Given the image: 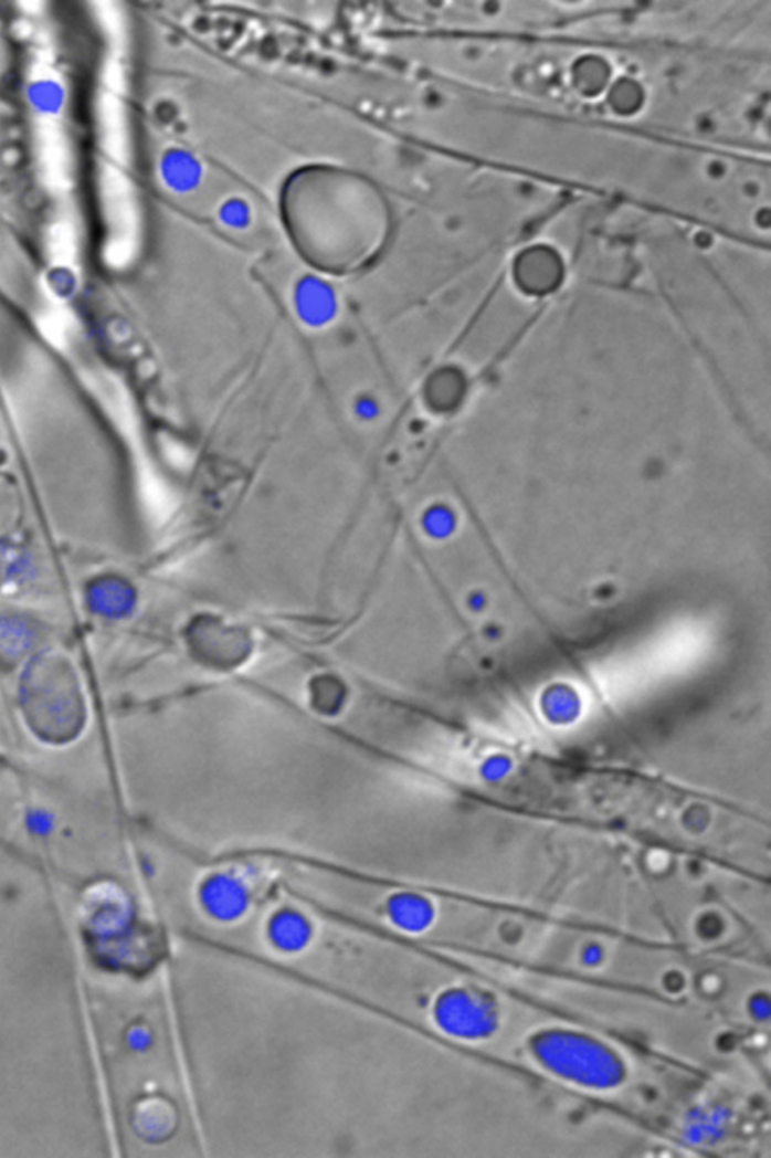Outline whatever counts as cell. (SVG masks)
Returning <instances> with one entry per match:
<instances>
[{"mask_svg": "<svg viewBox=\"0 0 771 1158\" xmlns=\"http://www.w3.org/2000/svg\"><path fill=\"white\" fill-rule=\"evenodd\" d=\"M510 766H513V764H510V760L507 757H490L489 760L486 761L484 775L489 781H500L501 778H505L506 773L509 772Z\"/></svg>", "mask_w": 771, "mask_h": 1158, "instance_id": "cell-5", "label": "cell"}, {"mask_svg": "<svg viewBox=\"0 0 771 1158\" xmlns=\"http://www.w3.org/2000/svg\"><path fill=\"white\" fill-rule=\"evenodd\" d=\"M283 220L295 249L328 272L372 262L390 234V210L381 192L353 172L310 167L283 188Z\"/></svg>", "mask_w": 771, "mask_h": 1158, "instance_id": "cell-1", "label": "cell"}, {"mask_svg": "<svg viewBox=\"0 0 771 1158\" xmlns=\"http://www.w3.org/2000/svg\"><path fill=\"white\" fill-rule=\"evenodd\" d=\"M222 220L233 227L245 225L246 221H249V210H246L245 204L239 203V201H231L222 210Z\"/></svg>", "mask_w": 771, "mask_h": 1158, "instance_id": "cell-6", "label": "cell"}, {"mask_svg": "<svg viewBox=\"0 0 771 1158\" xmlns=\"http://www.w3.org/2000/svg\"><path fill=\"white\" fill-rule=\"evenodd\" d=\"M169 180L179 189L196 187L200 179V167L188 155H176L169 164Z\"/></svg>", "mask_w": 771, "mask_h": 1158, "instance_id": "cell-4", "label": "cell"}, {"mask_svg": "<svg viewBox=\"0 0 771 1158\" xmlns=\"http://www.w3.org/2000/svg\"><path fill=\"white\" fill-rule=\"evenodd\" d=\"M299 307L310 323H324L332 310L331 294L320 283L308 280L299 288Z\"/></svg>", "mask_w": 771, "mask_h": 1158, "instance_id": "cell-3", "label": "cell"}, {"mask_svg": "<svg viewBox=\"0 0 771 1158\" xmlns=\"http://www.w3.org/2000/svg\"><path fill=\"white\" fill-rule=\"evenodd\" d=\"M541 708L543 716L551 724L568 725L574 723L580 716V696L567 684H556V686L548 687L546 694L542 695Z\"/></svg>", "mask_w": 771, "mask_h": 1158, "instance_id": "cell-2", "label": "cell"}]
</instances>
